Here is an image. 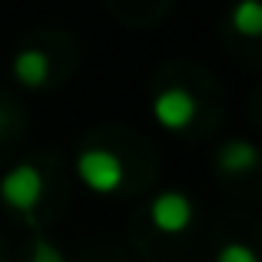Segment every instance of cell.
Instances as JSON below:
<instances>
[{"label":"cell","instance_id":"obj_2","mask_svg":"<svg viewBox=\"0 0 262 262\" xmlns=\"http://www.w3.org/2000/svg\"><path fill=\"white\" fill-rule=\"evenodd\" d=\"M43 186H47V179L37 163H17V166H10L0 176V203L7 209L20 212V216H27V212H33L40 206Z\"/></svg>","mask_w":262,"mask_h":262},{"label":"cell","instance_id":"obj_7","mask_svg":"<svg viewBox=\"0 0 262 262\" xmlns=\"http://www.w3.org/2000/svg\"><path fill=\"white\" fill-rule=\"evenodd\" d=\"M229 27L239 37H262V0H236L229 10Z\"/></svg>","mask_w":262,"mask_h":262},{"label":"cell","instance_id":"obj_1","mask_svg":"<svg viewBox=\"0 0 262 262\" xmlns=\"http://www.w3.org/2000/svg\"><path fill=\"white\" fill-rule=\"evenodd\" d=\"M77 176L96 196H113L126 183V166L123 160L106 146H86L77 156Z\"/></svg>","mask_w":262,"mask_h":262},{"label":"cell","instance_id":"obj_8","mask_svg":"<svg viewBox=\"0 0 262 262\" xmlns=\"http://www.w3.org/2000/svg\"><path fill=\"white\" fill-rule=\"evenodd\" d=\"M216 262H262V259L249 243H226V246H219Z\"/></svg>","mask_w":262,"mask_h":262},{"label":"cell","instance_id":"obj_10","mask_svg":"<svg viewBox=\"0 0 262 262\" xmlns=\"http://www.w3.org/2000/svg\"><path fill=\"white\" fill-rule=\"evenodd\" d=\"M7 126H10V113H7V110L0 106V136L7 133Z\"/></svg>","mask_w":262,"mask_h":262},{"label":"cell","instance_id":"obj_9","mask_svg":"<svg viewBox=\"0 0 262 262\" xmlns=\"http://www.w3.org/2000/svg\"><path fill=\"white\" fill-rule=\"evenodd\" d=\"M30 262H67L63 249L50 239H33V249H30Z\"/></svg>","mask_w":262,"mask_h":262},{"label":"cell","instance_id":"obj_4","mask_svg":"<svg viewBox=\"0 0 262 262\" xmlns=\"http://www.w3.org/2000/svg\"><path fill=\"white\" fill-rule=\"evenodd\" d=\"M153 120L160 123L163 129H169V133H183V129L192 126V120H196L199 113V103L196 96H192V90L186 86H163L160 93L153 96Z\"/></svg>","mask_w":262,"mask_h":262},{"label":"cell","instance_id":"obj_3","mask_svg":"<svg viewBox=\"0 0 262 262\" xmlns=\"http://www.w3.org/2000/svg\"><path fill=\"white\" fill-rule=\"evenodd\" d=\"M196 219V206L183 189H163L149 199V223L163 236H179Z\"/></svg>","mask_w":262,"mask_h":262},{"label":"cell","instance_id":"obj_5","mask_svg":"<svg viewBox=\"0 0 262 262\" xmlns=\"http://www.w3.org/2000/svg\"><path fill=\"white\" fill-rule=\"evenodd\" d=\"M50 70H53L50 57H47V50H40V47H20L10 60L13 80L27 90H43L50 83Z\"/></svg>","mask_w":262,"mask_h":262},{"label":"cell","instance_id":"obj_6","mask_svg":"<svg viewBox=\"0 0 262 262\" xmlns=\"http://www.w3.org/2000/svg\"><path fill=\"white\" fill-rule=\"evenodd\" d=\"M259 166H262V149L252 140L236 136V140H226L216 149V169L226 176H243V173H252Z\"/></svg>","mask_w":262,"mask_h":262}]
</instances>
